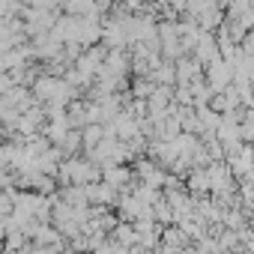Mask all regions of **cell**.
I'll list each match as a JSON object with an SVG mask.
<instances>
[{
    "label": "cell",
    "mask_w": 254,
    "mask_h": 254,
    "mask_svg": "<svg viewBox=\"0 0 254 254\" xmlns=\"http://www.w3.org/2000/svg\"><path fill=\"white\" fill-rule=\"evenodd\" d=\"M239 135H245V138H254V108L239 120Z\"/></svg>",
    "instance_id": "cell-1"
}]
</instances>
